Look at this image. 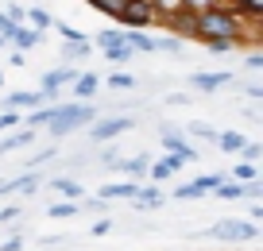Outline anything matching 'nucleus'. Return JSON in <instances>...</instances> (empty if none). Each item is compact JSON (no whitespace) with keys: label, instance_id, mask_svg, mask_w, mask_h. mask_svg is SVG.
Masks as SVG:
<instances>
[{"label":"nucleus","instance_id":"41","mask_svg":"<svg viewBox=\"0 0 263 251\" xmlns=\"http://www.w3.org/2000/svg\"><path fill=\"white\" fill-rule=\"evenodd\" d=\"M20 213H24V205H4V209H0V224H8V220H16Z\"/></svg>","mask_w":263,"mask_h":251},{"label":"nucleus","instance_id":"28","mask_svg":"<svg viewBox=\"0 0 263 251\" xmlns=\"http://www.w3.org/2000/svg\"><path fill=\"white\" fill-rule=\"evenodd\" d=\"M221 201H244V186L240 182H232V178H221V186L213 189Z\"/></svg>","mask_w":263,"mask_h":251},{"label":"nucleus","instance_id":"51","mask_svg":"<svg viewBox=\"0 0 263 251\" xmlns=\"http://www.w3.org/2000/svg\"><path fill=\"white\" fill-rule=\"evenodd\" d=\"M182 4H186V8H194V12H197V8H205V4H213V0H182Z\"/></svg>","mask_w":263,"mask_h":251},{"label":"nucleus","instance_id":"7","mask_svg":"<svg viewBox=\"0 0 263 251\" xmlns=\"http://www.w3.org/2000/svg\"><path fill=\"white\" fill-rule=\"evenodd\" d=\"M74 73H78V70H74L70 62H62V66H54V70H47V73L39 78V97H43V101H54L58 93L70 85V78H74Z\"/></svg>","mask_w":263,"mask_h":251},{"label":"nucleus","instance_id":"30","mask_svg":"<svg viewBox=\"0 0 263 251\" xmlns=\"http://www.w3.org/2000/svg\"><path fill=\"white\" fill-rule=\"evenodd\" d=\"M151 8H155V20H166V16H174V12H182L186 4H182V0H151Z\"/></svg>","mask_w":263,"mask_h":251},{"label":"nucleus","instance_id":"43","mask_svg":"<svg viewBox=\"0 0 263 251\" xmlns=\"http://www.w3.org/2000/svg\"><path fill=\"white\" fill-rule=\"evenodd\" d=\"M54 155H58V147H54V143H50V147H43V151H39V155L31 159V166H39V162H50Z\"/></svg>","mask_w":263,"mask_h":251},{"label":"nucleus","instance_id":"39","mask_svg":"<svg viewBox=\"0 0 263 251\" xmlns=\"http://www.w3.org/2000/svg\"><path fill=\"white\" fill-rule=\"evenodd\" d=\"M201 47H205L209 54H229L232 43H229V39H209V43H201Z\"/></svg>","mask_w":263,"mask_h":251},{"label":"nucleus","instance_id":"47","mask_svg":"<svg viewBox=\"0 0 263 251\" xmlns=\"http://www.w3.org/2000/svg\"><path fill=\"white\" fill-rule=\"evenodd\" d=\"M248 220H263V201H252V205H248Z\"/></svg>","mask_w":263,"mask_h":251},{"label":"nucleus","instance_id":"26","mask_svg":"<svg viewBox=\"0 0 263 251\" xmlns=\"http://www.w3.org/2000/svg\"><path fill=\"white\" fill-rule=\"evenodd\" d=\"M27 24H31L39 35H47L50 27H54V16H50L47 8H27Z\"/></svg>","mask_w":263,"mask_h":251},{"label":"nucleus","instance_id":"9","mask_svg":"<svg viewBox=\"0 0 263 251\" xmlns=\"http://www.w3.org/2000/svg\"><path fill=\"white\" fill-rule=\"evenodd\" d=\"M43 186V174L24 170V174H12V178L0 182V197H20V194H35Z\"/></svg>","mask_w":263,"mask_h":251},{"label":"nucleus","instance_id":"33","mask_svg":"<svg viewBox=\"0 0 263 251\" xmlns=\"http://www.w3.org/2000/svg\"><path fill=\"white\" fill-rule=\"evenodd\" d=\"M155 50H166V54H182V39L166 31V35H159V39H155Z\"/></svg>","mask_w":263,"mask_h":251},{"label":"nucleus","instance_id":"13","mask_svg":"<svg viewBox=\"0 0 263 251\" xmlns=\"http://www.w3.org/2000/svg\"><path fill=\"white\" fill-rule=\"evenodd\" d=\"M70 93H74V101H93L101 93V78L93 70H82L70 78Z\"/></svg>","mask_w":263,"mask_h":251},{"label":"nucleus","instance_id":"22","mask_svg":"<svg viewBox=\"0 0 263 251\" xmlns=\"http://www.w3.org/2000/svg\"><path fill=\"white\" fill-rule=\"evenodd\" d=\"M47 189H54L58 197H70V201H82V197H85V189H82L78 178H50Z\"/></svg>","mask_w":263,"mask_h":251},{"label":"nucleus","instance_id":"42","mask_svg":"<svg viewBox=\"0 0 263 251\" xmlns=\"http://www.w3.org/2000/svg\"><path fill=\"white\" fill-rule=\"evenodd\" d=\"M58 27V35H62L66 43H74V39H82V31H78V27H70V24H54Z\"/></svg>","mask_w":263,"mask_h":251},{"label":"nucleus","instance_id":"49","mask_svg":"<svg viewBox=\"0 0 263 251\" xmlns=\"http://www.w3.org/2000/svg\"><path fill=\"white\" fill-rule=\"evenodd\" d=\"M8 62H12V66H16V70H20V66H24V62H27V54H24V50H12V54H8Z\"/></svg>","mask_w":263,"mask_h":251},{"label":"nucleus","instance_id":"1","mask_svg":"<svg viewBox=\"0 0 263 251\" xmlns=\"http://www.w3.org/2000/svg\"><path fill=\"white\" fill-rule=\"evenodd\" d=\"M244 24L248 20L240 16L232 4H205V8H197V31H194V43H209V39H229L232 47H240L244 39Z\"/></svg>","mask_w":263,"mask_h":251},{"label":"nucleus","instance_id":"8","mask_svg":"<svg viewBox=\"0 0 263 251\" xmlns=\"http://www.w3.org/2000/svg\"><path fill=\"white\" fill-rule=\"evenodd\" d=\"M224 85H232L229 70H197V73H190V89L194 93H217V89H224Z\"/></svg>","mask_w":263,"mask_h":251},{"label":"nucleus","instance_id":"5","mask_svg":"<svg viewBox=\"0 0 263 251\" xmlns=\"http://www.w3.org/2000/svg\"><path fill=\"white\" fill-rule=\"evenodd\" d=\"M93 50H101V54H105L108 62H116V66L132 62V47L124 43V27H105L101 35H93Z\"/></svg>","mask_w":263,"mask_h":251},{"label":"nucleus","instance_id":"2","mask_svg":"<svg viewBox=\"0 0 263 251\" xmlns=\"http://www.w3.org/2000/svg\"><path fill=\"white\" fill-rule=\"evenodd\" d=\"M93 116H97V108L89 105V101H70V105H58L54 120L43 124V131H47L50 139H62V136H74V131H85L93 124Z\"/></svg>","mask_w":263,"mask_h":251},{"label":"nucleus","instance_id":"32","mask_svg":"<svg viewBox=\"0 0 263 251\" xmlns=\"http://www.w3.org/2000/svg\"><path fill=\"white\" fill-rule=\"evenodd\" d=\"M174 197H178V201H197V197H205V189L197 186V178H194V182H186V186L174 189Z\"/></svg>","mask_w":263,"mask_h":251},{"label":"nucleus","instance_id":"6","mask_svg":"<svg viewBox=\"0 0 263 251\" xmlns=\"http://www.w3.org/2000/svg\"><path fill=\"white\" fill-rule=\"evenodd\" d=\"M116 24L120 27H140V31L155 27V8H151V0H124V12H120Z\"/></svg>","mask_w":263,"mask_h":251},{"label":"nucleus","instance_id":"24","mask_svg":"<svg viewBox=\"0 0 263 251\" xmlns=\"http://www.w3.org/2000/svg\"><path fill=\"white\" fill-rule=\"evenodd\" d=\"M78 213H82V205H78V201H70V197H62V201L47 205V217H50V220H74Z\"/></svg>","mask_w":263,"mask_h":251},{"label":"nucleus","instance_id":"48","mask_svg":"<svg viewBox=\"0 0 263 251\" xmlns=\"http://www.w3.org/2000/svg\"><path fill=\"white\" fill-rule=\"evenodd\" d=\"M12 27H16V24H12V20L4 16V8H0V35H4V39H8V35H12Z\"/></svg>","mask_w":263,"mask_h":251},{"label":"nucleus","instance_id":"21","mask_svg":"<svg viewBox=\"0 0 263 251\" xmlns=\"http://www.w3.org/2000/svg\"><path fill=\"white\" fill-rule=\"evenodd\" d=\"M89 54H93V39L89 35H82V39H74V43L62 47V62H85Z\"/></svg>","mask_w":263,"mask_h":251},{"label":"nucleus","instance_id":"15","mask_svg":"<svg viewBox=\"0 0 263 251\" xmlns=\"http://www.w3.org/2000/svg\"><path fill=\"white\" fill-rule=\"evenodd\" d=\"M182 166H186V162H182L178 155H171V151H166V159H159V162H151V166H147V178L155 182V186H163V182H166V178H174V174H178Z\"/></svg>","mask_w":263,"mask_h":251},{"label":"nucleus","instance_id":"52","mask_svg":"<svg viewBox=\"0 0 263 251\" xmlns=\"http://www.w3.org/2000/svg\"><path fill=\"white\" fill-rule=\"evenodd\" d=\"M4 47H8V39H4V35H0V50H4Z\"/></svg>","mask_w":263,"mask_h":251},{"label":"nucleus","instance_id":"10","mask_svg":"<svg viewBox=\"0 0 263 251\" xmlns=\"http://www.w3.org/2000/svg\"><path fill=\"white\" fill-rule=\"evenodd\" d=\"M159 131H163V151L178 155L182 162H194V159H197V147H190V143H186V136H182L174 124H163Z\"/></svg>","mask_w":263,"mask_h":251},{"label":"nucleus","instance_id":"19","mask_svg":"<svg viewBox=\"0 0 263 251\" xmlns=\"http://www.w3.org/2000/svg\"><path fill=\"white\" fill-rule=\"evenodd\" d=\"M124 43L132 47V54H155V39L140 27H124Z\"/></svg>","mask_w":263,"mask_h":251},{"label":"nucleus","instance_id":"38","mask_svg":"<svg viewBox=\"0 0 263 251\" xmlns=\"http://www.w3.org/2000/svg\"><path fill=\"white\" fill-rule=\"evenodd\" d=\"M4 16H8V20H12V24H27V8H20L16 0H12L8 8H4Z\"/></svg>","mask_w":263,"mask_h":251},{"label":"nucleus","instance_id":"25","mask_svg":"<svg viewBox=\"0 0 263 251\" xmlns=\"http://www.w3.org/2000/svg\"><path fill=\"white\" fill-rule=\"evenodd\" d=\"M101 85H108V89L124 93V89H136V78H132L128 70H112L108 78H101Z\"/></svg>","mask_w":263,"mask_h":251},{"label":"nucleus","instance_id":"37","mask_svg":"<svg viewBox=\"0 0 263 251\" xmlns=\"http://www.w3.org/2000/svg\"><path fill=\"white\" fill-rule=\"evenodd\" d=\"M78 205H82V213H108V201H105V197H82Z\"/></svg>","mask_w":263,"mask_h":251},{"label":"nucleus","instance_id":"36","mask_svg":"<svg viewBox=\"0 0 263 251\" xmlns=\"http://www.w3.org/2000/svg\"><path fill=\"white\" fill-rule=\"evenodd\" d=\"M244 186V201H263V182L252 178V182H240Z\"/></svg>","mask_w":263,"mask_h":251},{"label":"nucleus","instance_id":"14","mask_svg":"<svg viewBox=\"0 0 263 251\" xmlns=\"http://www.w3.org/2000/svg\"><path fill=\"white\" fill-rule=\"evenodd\" d=\"M147 166H151L147 155H136V159H112V162H108V170H112V174H132V182L147 178Z\"/></svg>","mask_w":263,"mask_h":251},{"label":"nucleus","instance_id":"34","mask_svg":"<svg viewBox=\"0 0 263 251\" xmlns=\"http://www.w3.org/2000/svg\"><path fill=\"white\" fill-rule=\"evenodd\" d=\"M240 159H244V162H259L263 159V143H252V139H244V147H240Z\"/></svg>","mask_w":263,"mask_h":251},{"label":"nucleus","instance_id":"50","mask_svg":"<svg viewBox=\"0 0 263 251\" xmlns=\"http://www.w3.org/2000/svg\"><path fill=\"white\" fill-rule=\"evenodd\" d=\"M39 243H43V247H58V243H62V236H43Z\"/></svg>","mask_w":263,"mask_h":251},{"label":"nucleus","instance_id":"27","mask_svg":"<svg viewBox=\"0 0 263 251\" xmlns=\"http://www.w3.org/2000/svg\"><path fill=\"white\" fill-rule=\"evenodd\" d=\"M224 178H232V182H252V178H259V162H244L240 159L236 166H232Z\"/></svg>","mask_w":263,"mask_h":251},{"label":"nucleus","instance_id":"31","mask_svg":"<svg viewBox=\"0 0 263 251\" xmlns=\"http://www.w3.org/2000/svg\"><path fill=\"white\" fill-rule=\"evenodd\" d=\"M190 136L213 143V139H217V128H213V124H201V120H190Z\"/></svg>","mask_w":263,"mask_h":251},{"label":"nucleus","instance_id":"35","mask_svg":"<svg viewBox=\"0 0 263 251\" xmlns=\"http://www.w3.org/2000/svg\"><path fill=\"white\" fill-rule=\"evenodd\" d=\"M20 124H24V112H20V108L0 112V131H12V128H20Z\"/></svg>","mask_w":263,"mask_h":251},{"label":"nucleus","instance_id":"53","mask_svg":"<svg viewBox=\"0 0 263 251\" xmlns=\"http://www.w3.org/2000/svg\"><path fill=\"white\" fill-rule=\"evenodd\" d=\"M0 89H4V73H0Z\"/></svg>","mask_w":263,"mask_h":251},{"label":"nucleus","instance_id":"4","mask_svg":"<svg viewBox=\"0 0 263 251\" xmlns=\"http://www.w3.org/2000/svg\"><path fill=\"white\" fill-rule=\"evenodd\" d=\"M136 128V116H93V124L85 131H89V139L93 143H108V139H120V136H128V131Z\"/></svg>","mask_w":263,"mask_h":251},{"label":"nucleus","instance_id":"20","mask_svg":"<svg viewBox=\"0 0 263 251\" xmlns=\"http://www.w3.org/2000/svg\"><path fill=\"white\" fill-rule=\"evenodd\" d=\"M136 186H140V182H105V186L97 189V197H105V201H132Z\"/></svg>","mask_w":263,"mask_h":251},{"label":"nucleus","instance_id":"11","mask_svg":"<svg viewBox=\"0 0 263 251\" xmlns=\"http://www.w3.org/2000/svg\"><path fill=\"white\" fill-rule=\"evenodd\" d=\"M155 24H166V31L178 35V39H194V31H197V12H194V8H182V12H174V16H166V20H155Z\"/></svg>","mask_w":263,"mask_h":251},{"label":"nucleus","instance_id":"18","mask_svg":"<svg viewBox=\"0 0 263 251\" xmlns=\"http://www.w3.org/2000/svg\"><path fill=\"white\" fill-rule=\"evenodd\" d=\"M43 97L39 89H16V93H4V108H20V112H31V108H39Z\"/></svg>","mask_w":263,"mask_h":251},{"label":"nucleus","instance_id":"3","mask_svg":"<svg viewBox=\"0 0 263 251\" xmlns=\"http://www.w3.org/2000/svg\"><path fill=\"white\" fill-rule=\"evenodd\" d=\"M201 236H209V240H229V243H244V240H255L259 228H255V220H248V217H224V220H213Z\"/></svg>","mask_w":263,"mask_h":251},{"label":"nucleus","instance_id":"29","mask_svg":"<svg viewBox=\"0 0 263 251\" xmlns=\"http://www.w3.org/2000/svg\"><path fill=\"white\" fill-rule=\"evenodd\" d=\"M89 4L108 20H120V12H124V0H89Z\"/></svg>","mask_w":263,"mask_h":251},{"label":"nucleus","instance_id":"16","mask_svg":"<svg viewBox=\"0 0 263 251\" xmlns=\"http://www.w3.org/2000/svg\"><path fill=\"white\" fill-rule=\"evenodd\" d=\"M163 205V189L159 186H136V194H132V209H140V213H151V209H159Z\"/></svg>","mask_w":263,"mask_h":251},{"label":"nucleus","instance_id":"46","mask_svg":"<svg viewBox=\"0 0 263 251\" xmlns=\"http://www.w3.org/2000/svg\"><path fill=\"white\" fill-rule=\"evenodd\" d=\"M244 62H248V70H263V54H259V50H252Z\"/></svg>","mask_w":263,"mask_h":251},{"label":"nucleus","instance_id":"40","mask_svg":"<svg viewBox=\"0 0 263 251\" xmlns=\"http://www.w3.org/2000/svg\"><path fill=\"white\" fill-rule=\"evenodd\" d=\"M105 232H112V217H105L101 213L97 220H93V228H89V236H105Z\"/></svg>","mask_w":263,"mask_h":251},{"label":"nucleus","instance_id":"44","mask_svg":"<svg viewBox=\"0 0 263 251\" xmlns=\"http://www.w3.org/2000/svg\"><path fill=\"white\" fill-rule=\"evenodd\" d=\"M0 251H24V236H8V240L0 243Z\"/></svg>","mask_w":263,"mask_h":251},{"label":"nucleus","instance_id":"23","mask_svg":"<svg viewBox=\"0 0 263 251\" xmlns=\"http://www.w3.org/2000/svg\"><path fill=\"white\" fill-rule=\"evenodd\" d=\"M244 139H248L244 131H232V128H229V131H217V139H213V143H217V151H224V155H236L240 147H244Z\"/></svg>","mask_w":263,"mask_h":251},{"label":"nucleus","instance_id":"12","mask_svg":"<svg viewBox=\"0 0 263 251\" xmlns=\"http://www.w3.org/2000/svg\"><path fill=\"white\" fill-rule=\"evenodd\" d=\"M39 139V128H27V124H20V128H12L8 136L0 139V159L4 155H12V151H24L27 143H35Z\"/></svg>","mask_w":263,"mask_h":251},{"label":"nucleus","instance_id":"45","mask_svg":"<svg viewBox=\"0 0 263 251\" xmlns=\"http://www.w3.org/2000/svg\"><path fill=\"white\" fill-rule=\"evenodd\" d=\"M248 97H252V101H263V85H259V81H248Z\"/></svg>","mask_w":263,"mask_h":251},{"label":"nucleus","instance_id":"17","mask_svg":"<svg viewBox=\"0 0 263 251\" xmlns=\"http://www.w3.org/2000/svg\"><path fill=\"white\" fill-rule=\"evenodd\" d=\"M39 43H43V35L35 31L31 24H16L12 35H8V47H16V50H35Z\"/></svg>","mask_w":263,"mask_h":251}]
</instances>
